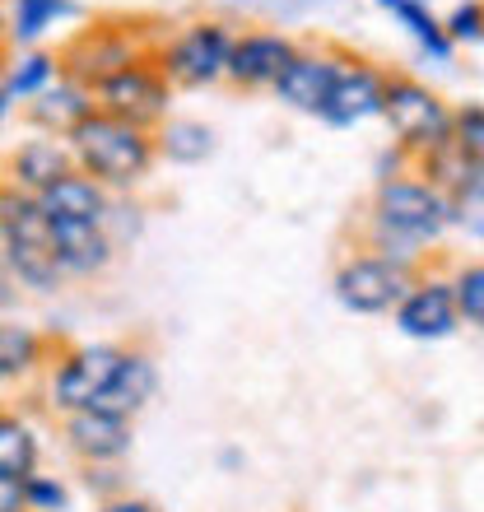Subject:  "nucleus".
Returning a JSON list of instances; mask_svg holds the SVG:
<instances>
[{
  "instance_id": "nucleus-28",
  "label": "nucleus",
  "mask_w": 484,
  "mask_h": 512,
  "mask_svg": "<svg viewBox=\"0 0 484 512\" xmlns=\"http://www.w3.org/2000/svg\"><path fill=\"white\" fill-rule=\"evenodd\" d=\"M452 298H457L461 322L484 331V261H466V266L452 275Z\"/></svg>"
},
{
  "instance_id": "nucleus-33",
  "label": "nucleus",
  "mask_w": 484,
  "mask_h": 512,
  "mask_svg": "<svg viewBox=\"0 0 484 512\" xmlns=\"http://www.w3.org/2000/svg\"><path fill=\"white\" fill-rule=\"evenodd\" d=\"M98 512H159V508H154V503H145V499H131V494H117V499L98 503Z\"/></svg>"
},
{
  "instance_id": "nucleus-6",
  "label": "nucleus",
  "mask_w": 484,
  "mask_h": 512,
  "mask_svg": "<svg viewBox=\"0 0 484 512\" xmlns=\"http://www.w3.org/2000/svg\"><path fill=\"white\" fill-rule=\"evenodd\" d=\"M94 108L117 117V122H131L140 131H159L168 117H173V84L163 80V70L154 66V52L121 66L112 80H103L94 89Z\"/></svg>"
},
{
  "instance_id": "nucleus-39",
  "label": "nucleus",
  "mask_w": 484,
  "mask_h": 512,
  "mask_svg": "<svg viewBox=\"0 0 484 512\" xmlns=\"http://www.w3.org/2000/svg\"><path fill=\"white\" fill-rule=\"evenodd\" d=\"M19 512H24V508H19Z\"/></svg>"
},
{
  "instance_id": "nucleus-5",
  "label": "nucleus",
  "mask_w": 484,
  "mask_h": 512,
  "mask_svg": "<svg viewBox=\"0 0 484 512\" xmlns=\"http://www.w3.org/2000/svg\"><path fill=\"white\" fill-rule=\"evenodd\" d=\"M121 359H126V345H112V340H84V345H70L52 359V373H47V401H52L56 415H75V410H94L103 401V391L112 387Z\"/></svg>"
},
{
  "instance_id": "nucleus-31",
  "label": "nucleus",
  "mask_w": 484,
  "mask_h": 512,
  "mask_svg": "<svg viewBox=\"0 0 484 512\" xmlns=\"http://www.w3.org/2000/svg\"><path fill=\"white\" fill-rule=\"evenodd\" d=\"M443 33L452 47H471V42H484V0H457L452 14L443 19Z\"/></svg>"
},
{
  "instance_id": "nucleus-12",
  "label": "nucleus",
  "mask_w": 484,
  "mask_h": 512,
  "mask_svg": "<svg viewBox=\"0 0 484 512\" xmlns=\"http://www.w3.org/2000/svg\"><path fill=\"white\" fill-rule=\"evenodd\" d=\"M340 47H298V56L284 66V75L275 80L270 94L280 98L284 108L303 112V117H322L326 98H331V84L340 75Z\"/></svg>"
},
{
  "instance_id": "nucleus-32",
  "label": "nucleus",
  "mask_w": 484,
  "mask_h": 512,
  "mask_svg": "<svg viewBox=\"0 0 484 512\" xmlns=\"http://www.w3.org/2000/svg\"><path fill=\"white\" fill-rule=\"evenodd\" d=\"M452 229L484 243V182H471V187H461L452 196Z\"/></svg>"
},
{
  "instance_id": "nucleus-17",
  "label": "nucleus",
  "mask_w": 484,
  "mask_h": 512,
  "mask_svg": "<svg viewBox=\"0 0 484 512\" xmlns=\"http://www.w3.org/2000/svg\"><path fill=\"white\" fill-rule=\"evenodd\" d=\"M89 112H98L94 94H89L84 84H75V80H56L52 89H42L38 98H28L24 103L28 126H38L42 135H61V140H66V135L75 131Z\"/></svg>"
},
{
  "instance_id": "nucleus-30",
  "label": "nucleus",
  "mask_w": 484,
  "mask_h": 512,
  "mask_svg": "<svg viewBox=\"0 0 484 512\" xmlns=\"http://www.w3.org/2000/svg\"><path fill=\"white\" fill-rule=\"evenodd\" d=\"M19 494H24V512H66L70 508V489L56 475H42V471L19 480Z\"/></svg>"
},
{
  "instance_id": "nucleus-14",
  "label": "nucleus",
  "mask_w": 484,
  "mask_h": 512,
  "mask_svg": "<svg viewBox=\"0 0 484 512\" xmlns=\"http://www.w3.org/2000/svg\"><path fill=\"white\" fill-rule=\"evenodd\" d=\"M66 173H75V154L61 135H33V140H19L5 159V182H14L28 196H42L47 187H56Z\"/></svg>"
},
{
  "instance_id": "nucleus-15",
  "label": "nucleus",
  "mask_w": 484,
  "mask_h": 512,
  "mask_svg": "<svg viewBox=\"0 0 484 512\" xmlns=\"http://www.w3.org/2000/svg\"><path fill=\"white\" fill-rule=\"evenodd\" d=\"M47 247L56 256V270L66 280H94L117 261V247L103 233V224H47Z\"/></svg>"
},
{
  "instance_id": "nucleus-11",
  "label": "nucleus",
  "mask_w": 484,
  "mask_h": 512,
  "mask_svg": "<svg viewBox=\"0 0 484 512\" xmlns=\"http://www.w3.org/2000/svg\"><path fill=\"white\" fill-rule=\"evenodd\" d=\"M298 56V42L280 28H247L233 38V52H229V70L224 80L256 94V89H275V80L284 75V66Z\"/></svg>"
},
{
  "instance_id": "nucleus-36",
  "label": "nucleus",
  "mask_w": 484,
  "mask_h": 512,
  "mask_svg": "<svg viewBox=\"0 0 484 512\" xmlns=\"http://www.w3.org/2000/svg\"><path fill=\"white\" fill-rule=\"evenodd\" d=\"M10 112H14V103H10V94L0 89V126H5V117H10Z\"/></svg>"
},
{
  "instance_id": "nucleus-1",
  "label": "nucleus",
  "mask_w": 484,
  "mask_h": 512,
  "mask_svg": "<svg viewBox=\"0 0 484 512\" xmlns=\"http://www.w3.org/2000/svg\"><path fill=\"white\" fill-rule=\"evenodd\" d=\"M447 229H452V196L429 187L419 173H396L377 182L373 215H368V233H373L368 252L415 270L419 252L438 243Z\"/></svg>"
},
{
  "instance_id": "nucleus-35",
  "label": "nucleus",
  "mask_w": 484,
  "mask_h": 512,
  "mask_svg": "<svg viewBox=\"0 0 484 512\" xmlns=\"http://www.w3.org/2000/svg\"><path fill=\"white\" fill-rule=\"evenodd\" d=\"M10 56V28H5V10H0V61Z\"/></svg>"
},
{
  "instance_id": "nucleus-21",
  "label": "nucleus",
  "mask_w": 484,
  "mask_h": 512,
  "mask_svg": "<svg viewBox=\"0 0 484 512\" xmlns=\"http://www.w3.org/2000/svg\"><path fill=\"white\" fill-rule=\"evenodd\" d=\"M56 80H61V66L47 47H10V56L0 61V89L10 94V103H28Z\"/></svg>"
},
{
  "instance_id": "nucleus-24",
  "label": "nucleus",
  "mask_w": 484,
  "mask_h": 512,
  "mask_svg": "<svg viewBox=\"0 0 484 512\" xmlns=\"http://www.w3.org/2000/svg\"><path fill=\"white\" fill-rule=\"evenodd\" d=\"M47 233L52 229H47L38 196H28L0 177V243H42Z\"/></svg>"
},
{
  "instance_id": "nucleus-38",
  "label": "nucleus",
  "mask_w": 484,
  "mask_h": 512,
  "mask_svg": "<svg viewBox=\"0 0 484 512\" xmlns=\"http://www.w3.org/2000/svg\"><path fill=\"white\" fill-rule=\"evenodd\" d=\"M0 415H5V405H0Z\"/></svg>"
},
{
  "instance_id": "nucleus-34",
  "label": "nucleus",
  "mask_w": 484,
  "mask_h": 512,
  "mask_svg": "<svg viewBox=\"0 0 484 512\" xmlns=\"http://www.w3.org/2000/svg\"><path fill=\"white\" fill-rule=\"evenodd\" d=\"M19 508H24L19 480H0V512H19Z\"/></svg>"
},
{
  "instance_id": "nucleus-2",
  "label": "nucleus",
  "mask_w": 484,
  "mask_h": 512,
  "mask_svg": "<svg viewBox=\"0 0 484 512\" xmlns=\"http://www.w3.org/2000/svg\"><path fill=\"white\" fill-rule=\"evenodd\" d=\"M75 168L84 177H94L98 187H108L112 196H126L149 177V168L159 163L154 149V131H140L131 122H117L108 112H89L75 131L66 135Z\"/></svg>"
},
{
  "instance_id": "nucleus-26",
  "label": "nucleus",
  "mask_w": 484,
  "mask_h": 512,
  "mask_svg": "<svg viewBox=\"0 0 484 512\" xmlns=\"http://www.w3.org/2000/svg\"><path fill=\"white\" fill-rule=\"evenodd\" d=\"M391 14H396V24L410 33V38L424 47V52L433 56V61H452V42H447L443 33V19L429 10V0H401V5H391Z\"/></svg>"
},
{
  "instance_id": "nucleus-13",
  "label": "nucleus",
  "mask_w": 484,
  "mask_h": 512,
  "mask_svg": "<svg viewBox=\"0 0 484 512\" xmlns=\"http://www.w3.org/2000/svg\"><path fill=\"white\" fill-rule=\"evenodd\" d=\"M61 438L84 466H117L131 457L135 419L108 415V410H75V415H61Z\"/></svg>"
},
{
  "instance_id": "nucleus-18",
  "label": "nucleus",
  "mask_w": 484,
  "mask_h": 512,
  "mask_svg": "<svg viewBox=\"0 0 484 512\" xmlns=\"http://www.w3.org/2000/svg\"><path fill=\"white\" fill-rule=\"evenodd\" d=\"M154 396H159V364H154V354L126 350V359H121V368H117V378H112V387L103 391V401H98L94 410H108V415L135 419L149 401H154Z\"/></svg>"
},
{
  "instance_id": "nucleus-16",
  "label": "nucleus",
  "mask_w": 484,
  "mask_h": 512,
  "mask_svg": "<svg viewBox=\"0 0 484 512\" xmlns=\"http://www.w3.org/2000/svg\"><path fill=\"white\" fill-rule=\"evenodd\" d=\"M38 205H42V215H47V224H103V215H108V205H112V191L98 187L94 177H84L75 168L56 187L42 191Z\"/></svg>"
},
{
  "instance_id": "nucleus-22",
  "label": "nucleus",
  "mask_w": 484,
  "mask_h": 512,
  "mask_svg": "<svg viewBox=\"0 0 484 512\" xmlns=\"http://www.w3.org/2000/svg\"><path fill=\"white\" fill-rule=\"evenodd\" d=\"M0 266L10 270V280L19 289H28V294H56L66 284V275L56 270L47 238L42 243H0Z\"/></svg>"
},
{
  "instance_id": "nucleus-10",
  "label": "nucleus",
  "mask_w": 484,
  "mask_h": 512,
  "mask_svg": "<svg viewBox=\"0 0 484 512\" xmlns=\"http://www.w3.org/2000/svg\"><path fill=\"white\" fill-rule=\"evenodd\" d=\"M387 75L391 70L363 61V56H340V75L331 84V98L322 108V122L326 126H359V122H373L382 117V103H387Z\"/></svg>"
},
{
  "instance_id": "nucleus-8",
  "label": "nucleus",
  "mask_w": 484,
  "mask_h": 512,
  "mask_svg": "<svg viewBox=\"0 0 484 512\" xmlns=\"http://www.w3.org/2000/svg\"><path fill=\"white\" fill-rule=\"evenodd\" d=\"M410 280H415V270L396 266V261H387L377 252H354L336 266L331 289H336L340 308L354 312V317H382V312H391L405 298Z\"/></svg>"
},
{
  "instance_id": "nucleus-25",
  "label": "nucleus",
  "mask_w": 484,
  "mask_h": 512,
  "mask_svg": "<svg viewBox=\"0 0 484 512\" xmlns=\"http://www.w3.org/2000/svg\"><path fill=\"white\" fill-rule=\"evenodd\" d=\"M42 461L38 429L24 415H0V480H28Z\"/></svg>"
},
{
  "instance_id": "nucleus-27",
  "label": "nucleus",
  "mask_w": 484,
  "mask_h": 512,
  "mask_svg": "<svg viewBox=\"0 0 484 512\" xmlns=\"http://www.w3.org/2000/svg\"><path fill=\"white\" fill-rule=\"evenodd\" d=\"M452 149L471 168L475 182H484V103H461L452 108Z\"/></svg>"
},
{
  "instance_id": "nucleus-4",
  "label": "nucleus",
  "mask_w": 484,
  "mask_h": 512,
  "mask_svg": "<svg viewBox=\"0 0 484 512\" xmlns=\"http://www.w3.org/2000/svg\"><path fill=\"white\" fill-rule=\"evenodd\" d=\"M396 149L405 159H424L452 140V108L438 89H429L415 75H387V103H382Z\"/></svg>"
},
{
  "instance_id": "nucleus-7",
  "label": "nucleus",
  "mask_w": 484,
  "mask_h": 512,
  "mask_svg": "<svg viewBox=\"0 0 484 512\" xmlns=\"http://www.w3.org/2000/svg\"><path fill=\"white\" fill-rule=\"evenodd\" d=\"M140 56H149V47L135 38V24H94L80 28L56 52V66H61V80H75L94 94L98 84L112 80L121 66H131Z\"/></svg>"
},
{
  "instance_id": "nucleus-9",
  "label": "nucleus",
  "mask_w": 484,
  "mask_h": 512,
  "mask_svg": "<svg viewBox=\"0 0 484 512\" xmlns=\"http://www.w3.org/2000/svg\"><path fill=\"white\" fill-rule=\"evenodd\" d=\"M391 322L405 340H447L461 331V312L452 298V280L443 275H415L405 298L391 308Z\"/></svg>"
},
{
  "instance_id": "nucleus-3",
  "label": "nucleus",
  "mask_w": 484,
  "mask_h": 512,
  "mask_svg": "<svg viewBox=\"0 0 484 512\" xmlns=\"http://www.w3.org/2000/svg\"><path fill=\"white\" fill-rule=\"evenodd\" d=\"M238 28L224 19H191L154 47V66L173 89H210L224 80Z\"/></svg>"
},
{
  "instance_id": "nucleus-19",
  "label": "nucleus",
  "mask_w": 484,
  "mask_h": 512,
  "mask_svg": "<svg viewBox=\"0 0 484 512\" xmlns=\"http://www.w3.org/2000/svg\"><path fill=\"white\" fill-rule=\"evenodd\" d=\"M47 359H52V340L38 326L0 317V387L33 378L38 368H47Z\"/></svg>"
},
{
  "instance_id": "nucleus-29",
  "label": "nucleus",
  "mask_w": 484,
  "mask_h": 512,
  "mask_svg": "<svg viewBox=\"0 0 484 512\" xmlns=\"http://www.w3.org/2000/svg\"><path fill=\"white\" fill-rule=\"evenodd\" d=\"M103 233L112 238V247H131L140 243V233H145V205L140 201H126V196H112L108 215H103Z\"/></svg>"
},
{
  "instance_id": "nucleus-20",
  "label": "nucleus",
  "mask_w": 484,
  "mask_h": 512,
  "mask_svg": "<svg viewBox=\"0 0 484 512\" xmlns=\"http://www.w3.org/2000/svg\"><path fill=\"white\" fill-rule=\"evenodd\" d=\"M80 0H10L5 10V28H10V47H42L47 33L61 24L80 19Z\"/></svg>"
},
{
  "instance_id": "nucleus-23",
  "label": "nucleus",
  "mask_w": 484,
  "mask_h": 512,
  "mask_svg": "<svg viewBox=\"0 0 484 512\" xmlns=\"http://www.w3.org/2000/svg\"><path fill=\"white\" fill-rule=\"evenodd\" d=\"M154 149H159V159L196 168V163H205L219 149V135H215V126L196 122V117H168L154 131Z\"/></svg>"
},
{
  "instance_id": "nucleus-37",
  "label": "nucleus",
  "mask_w": 484,
  "mask_h": 512,
  "mask_svg": "<svg viewBox=\"0 0 484 512\" xmlns=\"http://www.w3.org/2000/svg\"><path fill=\"white\" fill-rule=\"evenodd\" d=\"M377 5H382V10H391V5H401V0H377Z\"/></svg>"
}]
</instances>
